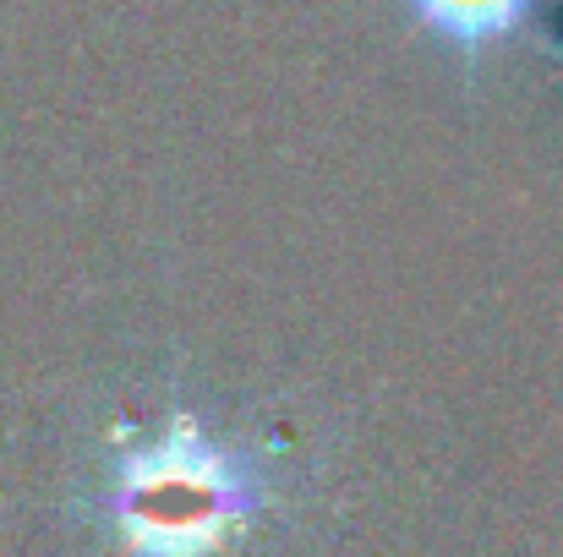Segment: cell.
Instances as JSON below:
<instances>
[{"instance_id":"7a4b0ae2","label":"cell","mask_w":563,"mask_h":557,"mask_svg":"<svg viewBox=\"0 0 563 557\" xmlns=\"http://www.w3.org/2000/svg\"><path fill=\"white\" fill-rule=\"evenodd\" d=\"M537 0H405V11L460 55H482L526 27Z\"/></svg>"},{"instance_id":"6da1fadb","label":"cell","mask_w":563,"mask_h":557,"mask_svg":"<svg viewBox=\"0 0 563 557\" xmlns=\"http://www.w3.org/2000/svg\"><path fill=\"white\" fill-rule=\"evenodd\" d=\"M279 509L263 448L219 443L191 410H170L148 443H115L93 520L115 557H230Z\"/></svg>"}]
</instances>
